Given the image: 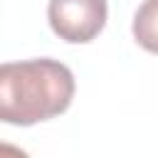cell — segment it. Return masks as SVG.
I'll use <instances>...</instances> for the list:
<instances>
[{
    "label": "cell",
    "instance_id": "cell-4",
    "mask_svg": "<svg viewBox=\"0 0 158 158\" xmlns=\"http://www.w3.org/2000/svg\"><path fill=\"white\" fill-rule=\"evenodd\" d=\"M0 158H30L22 148H17V146H12V143H2L0 146Z\"/></svg>",
    "mask_w": 158,
    "mask_h": 158
},
{
    "label": "cell",
    "instance_id": "cell-3",
    "mask_svg": "<svg viewBox=\"0 0 158 158\" xmlns=\"http://www.w3.org/2000/svg\"><path fill=\"white\" fill-rule=\"evenodd\" d=\"M133 37L136 42L151 52L158 54V0H143L141 7L133 15Z\"/></svg>",
    "mask_w": 158,
    "mask_h": 158
},
{
    "label": "cell",
    "instance_id": "cell-1",
    "mask_svg": "<svg viewBox=\"0 0 158 158\" xmlns=\"http://www.w3.org/2000/svg\"><path fill=\"white\" fill-rule=\"evenodd\" d=\"M74 74L67 64L40 57L0 67V118L32 126L64 114L74 99Z\"/></svg>",
    "mask_w": 158,
    "mask_h": 158
},
{
    "label": "cell",
    "instance_id": "cell-2",
    "mask_svg": "<svg viewBox=\"0 0 158 158\" xmlns=\"http://www.w3.org/2000/svg\"><path fill=\"white\" fill-rule=\"evenodd\" d=\"M106 0H49L47 20L52 32L72 44L91 42L106 25Z\"/></svg>",
    "mask_w": 158,
    "mask_h": 158
}]
</instances>
